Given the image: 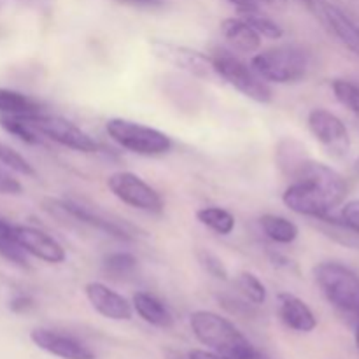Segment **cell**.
<instances>
[{"instance_id": "cell-5", "label": "cell", "mask_w": 359, "mask_h": 359, "mask_svg": "<svg viewBox=\"0 0 359 359\" xmlns=\"http://www.w3.org/2000/svg\"><path fill=\"white\" fill-rule=\"evenodd\" d=\"M105 132L119 147L140 156H160L172 149V140L167 133L128 119H109Z\"/></svg>"}, {"instance_id": "cell-22", "label": "cell", "mask_w": 359, "mask_h": 359, "mask_svg": "<svg viewBox=\"0 0 359 359\" xmlns=\"http://www.w3.org/2000/svg\"><path fill=\"white\" fill-rule=\"evenodd\" d=\"M0 256L13 265L21 266V269L28 266V255L14 237L13 223L6 219H0Z\"/></svg>"}, {"instance_id": "cell-10", "label": "cell", "mask_w": 359, "mask_h": 359, "mask_svg": "<svg viewBox=\"0 0 359 359\" xmlns=\"http://www.w3.org/2000/svg\"><path fill=\"white\" fill-rule=\"evenodd\" d=\"M44 209L62 210L63 214H69L70 217L77 219L79 223L88 224V226H91V228H97V230L104 231V233L111 235V237L118 238V241H132L133 238V233L128 230V224L118 223V221L104 216V214L98 212V210L84 205V203H79L77 200L49 198L44 202Z\"/></svg>"}, {"instance_id": "cell-3", "label": "cell", "mask_w": 359, "mask_h": 359, "mask_svg": "<svg viewBox=\"0 0 359 359\" xmlns=\"http://www.w3.org/2000/svg\"><path fill=\"white\" fill-rule=\"evenodd\" d=\"M314 279L330 304L359 321V276L337 262H323L314 266Z\"/></svg>"}, {"instance_id": "cell-25", "label": "cell", "mask_w": 359, "mask_h": 359, "mask_svg": "<svg viewBox=\"0 0 359 359\" xmlns=\"http://www.w3.org/2000/svg\"><path fill=\"white\" fill-rule=\"evenodd\" d=\"M0 126H2L7 133L18 137L21 142L30 144V146L41 144V135L32 128V125L27 121L25 116H2V118H0Z\"/></svg>"}, {"instance_id": "cell-33", "label": "cell", "mask_w": 359, "mask_h": 359, "mask_svg": "<svg viewBox=\"0 0 359 359\" xmlns=\"http://www.w3.org/2000/svg\"><path fill=\"white\" fill-rule=\"evenodd\" d=\"M123 4H128V6H137V7H160L163 6V0H119Z\"/></svg>"}, {"instance_id": "cell-1", "label": "cell", "mask_w": 359, "mask_h": 359, "mask_svg": "<svg viewBox=\"0 0 359 359\" xmlns=\"http://www.w3.org/2000/svg\"><path fill=\"white\" fill-rule=\"evenodd\" d=\"M287 174L294 179L286 191L283 202L300 216L321 217L330 216L347 196V181L328 165L314 160H297Z\"/></svg>"}, {"instance_id": "cell-8", "label": "cell", "mask_w": 359, "mask_h": 359, "mask_svg": "<svg viewBox=\"0 0 359 359\" xmlns=\"http://www.w3.org/2000/svg\"><path fill=\"white\" fill-rule=\"evenodd\" d=\"M107 188L116 198L133 209L149 214L163 212L165 203L160 193L132 172H116L109 175Z\"/></svg>"}, {"instance_id": "cell-31", "label": "cell", "mask_w": 359, "mask_h": 359, "mask_svg": "<svg viewBox=\"0 0 359 359\" xmlns=\"http://www.w3.org/2000/svg\"><path fill=\"white\" fill-rule=\"evenodd\" d=\"M340 224L359 235V200L346 203L340 210Z\"/></svg>"}, {"instance_id": "cell-28", "label": "cell", "mask_w": 359, "mask_h": 359, "mask_svg": "<svg viewBox=\"0 0 359 359\" xmlns=\"http://www.w3.org/2000/svg\"><path fill=\"white\" fill-rule=\"evenodd\" d=\"M332 90L335 93V98L344 105L346 109H349L354 116L359 119V88L356 84L349 83V81L337 79L333 81Z\"/></svg>"}, {"instance_id": "cell-29", "label": "cell", "mask_w": 359, "mask_h": 359, "mask_svg": "<svg viewBox=\"0 0 359 359\" xmlns=\"http://www.w3.org/2000/svg\"><path fill=\"white\" fill-rule=\"evenodd\" d=\"M196 259H198L200 266L209 273L210 277L217 280H228L230 279V273H228V269L224 266L223 259L217 255L210 252L209 249H198L196 251Z\"/></svg>"}, {"instance_id": "cell-26", "label": "cell", "mask_w": 359, "mask_h": 359, "mask_svg": "<svg viewBox=\"0 0 359 359\" xmlns=\"http://www.w3.org/2000/svg\"><path fill=\"white\" fill-rule=\"evenodd\" d=\"M0 165L9 168L14 174L25 175V177H35V170L30 165V161L23 154L18 153L16 149L2 142V140H0Z\"/></svg>"}, {"instance_id": "cell-38", "label": "cell", "mask_w": 359, "mask_h": 359, "mask_svg": "<svg viewBox=\"0 0 359 359\" xmlns=\"http://www.w3.org/2000/svg\"><path fill=\"white\" fill-rule=\"evenodd\" d=\"M356 347H358V351H359V326H358V330H356Z\"/></svg>"}, {"instance_id": "cell-24", "label": "cell", "mask_w": 359, "mask_h": 359, "mask_svg": "<svg viewBox=\"0 0 359 359\" xmlns=\"http://www.w3.org/2000/svg\"><path fill=\"white\" fill-rule=\"evenodd\" d=\"M238 16L249 25V27L255 28L262 37L272 39V41H277L284 35L283 27H280L277 21H273L272 18L265 16L263 13H259L258 7L255 9H245V11H238Z\"/></svg>"}, {"instance_id": "cell-17", "label": "cell", "mask_w": 359, "mask_h": 359, "mask_svg": "<svg viewBox=\"0 0 359 359\" xmlns=\"http://www.w3.org/2000/svg\"><path fill=\"white\" fill-rule=\"evenodd\" d=\"M221 32H223L224 39L231 44V48L242 53H256L262 48V35L255 28L249 27L241 16L226 18L221 23Z\"/></svg>"}, {"instance_id": "cell-19", "label": "cell", "mask_w": 359, "mask_h": 359, "mask_svg": "<svg viewBox=\"0 0 359 359\" xmlns=\"http://www.w3.org/2000/svg\"><path fill=\"white\" fill-rule=\"evenodd\" d=\"M42 104L20 91L0 88V114L4 116H34L41 114Z\"/></svg>"}, {"instance_id": "cell-13", "label": "cell", "mask_w": 359, "mask_h": 359, "mask_svg": "<svg viewBox=\"0 0 359 359\" xmlns=\"http://www.w3.org/2000/svg\"><path fill=\"white\" fill-rule=\"evenodd\" d=\"M30 340L41 351L60 359H97L90 347L65 333L53 332L48 328H35L30 332Z\"/></svg>"}, {"instance_id": "cell-20", "label": "cell", "mask_w": 359, "mask_h": 359, "mask_svg": "<svg viewBox=\"0 0 359 359\" xmlns=\"http://www.w3.org/2000/svg\"><path fill=\"white\" fill-rule=\"evenodd\" d=\"M259 224H262L263 233L276 244H293L300 235V230L293 221L283 216H276V214L262 216Z\"/></svg>"}, {"instance_id": "cell-23", "label": "cell", "mask_w": 359, "mask_h": 359, "mask_svg": "<svg viewBox=\"0 0 359 359\" xmlns=\"http://www.w3.org/2000/svg\"><path fill=\"white\" fill-rule=\"evenodd\" d=\"M139 259L132 252H111L104 258L102 269L109 277L116 280H123L132 277L137 272Z\"/></svg>"}, {"instance_id": "cell-15", "label": "cell", "mask_w": 359, "mask_h": 359, "mask_svg": "<svg viewBox=\"0 0 359 359\" xmlns=\"http://www.w3.org/2000/svg\"><path fill=\"white\" fill-rule=\"evenodd\" d=\"M277 302H279V318L287 328L300 333L314 332L318 319L304 300L291 293H279Z\"/></svg>"}, {"instance_id": "cell-36", "label": "cell", "mask_w": 359, "mask_h": 359, "mask_svg": "<svg viewBox=\"0 0 359 359\" xmlns=\"http://www.w3.org/2000/svg\"><path fill=\"white\" fill-rule=\"evenodd\" d=\"M256 4H265L270 7H284L287 4V0H255Z\"/></svg>"}, {"instance_id": "cell-18", "label": "cell", "mask_w": 359, "mask_h": 359, "mask_svg": "<svg viewBox=\"0 0 359 359\" xmlns=\"http://www.w3.org/2000/svg\"><path fill=\"white\" fill-rule=\"evenodd\" d=\"M132 307L147 325L156 326V328H172L174 326V318H172L170 311L154 294L139 291V293L133 294Z\"/></svg>"}, {"instance_id": "cell-35", "label": "cell", "mask_w": 359, "mask_h": 359, "mask_svg": "<svg viewBox=\"0 0 359 359\" xmlns=\"http://www.w3.org/2000/svg\"><path fill=\"white\" fill-rule=\"evenodd\" d=\"M226 2L233 4V6L237 7L238 11H245V9H255V7H258V4H256L255 0H226Z\"/></svg>"}, {"instance_id": "cell-7", "label": "cell", "mask_w": 359, "mask_h": 359, "mask_svg": "<svg viewBox=\"0 0 359 359\" xmlns=\"http://www.w3.org/2000/svg\"><path fill=\"white\" fill-rule=\"evenodd\" d=\"M27 121L30 123L32 128L41 137H48L53 142L60 144L63 147H69L72 151L79 153L93 154L98 153L97 140L91 135H88L83 128L62 116H48V114H34L25 116Z\"/></svg>"}, {"instance_id": "cell-30", "label": "cell", "mask_w": 359, "mask_h": 359, "mask_svg": "<svg viewBox=\"0 0 359 359\" xmlns=\"http://www.w3.org/2000/svg\"><path fill=\"white\" fill-rule=\"evenodd\" d=\"M21 193H23V184L20 182V179H16V175L9 168L0 165V195L18 196Z\"/></svg>"}, {"instance_id": "cell-4", "label": "cell", "mask_w": 359, "mask_h": 359, "mask_svg": "<svg viewBox=\"0 0 359 359\" xmlns=\"http://www.w3.org/2000/svg\"><path fill=\"white\" fill-rule=\"evenodd\" d=\"M251 67L266 83L294 84L307 76L309 56L294 46H280L252 56Z\"/></svg>"}, {"instance_id": "cell-39", "label": "cell", "mask_w": 359, "mask_h": 359, "mask_svg": "<svg viewBox=\"0 0 359 359\" xmlns=\"http://www.w3.org/2000/svg\"><path fill=\"white\" fill-rule=\"evenodd\" d=\"M354 170H356L358 174H359V158L356 160V163H354Z\"/></svg>"}, {"instance_id": "cell-12", "label": "cell", "mask_w": 359, "mask_h": 359, "mask_svg": "<svg viewBox=\"0 0 359 359\" xmlns=\"http://www.w3.org/2000/svg\"><path fill=\"white\" fill-rule=\"evenodd\" d=\"M13 231L16 241L20 242V245L25 249L27 255L35 256L37 259L51 263V265H58V263L65 262L67 255L63 245L46 231L34 226H25V224H13Z\"/></svg>"}, {"instance_id": "cell-9", "label": "cell", "mask_w": 359, "mask_h": 359, "mask_svg": "<svg viewBox=\"0 0 359 359\" xmlns=\"http://www.w3.org/2000/svg\"><path fill=\"white\" fill-rule=\"evenodd\" d=\"M307 125L314 139L328 149L333 156H346L351 149L349 130L342 119L326 109H314L309 112Z\"/></svg>"}, {"instance_id": "cell-21", "label": "cell", "mask_w": 359, "mask_h": 359, "mask_svg": "<svg viewBox=\"0 0 359 359\" xmlns=\"http://www.w3.org/2000/svg\"><path fill=\"white\" fill-rule=\"evenodd\" d=\"M196 219L217 235H230L235 230V216L223 207H202L196 210Z\"/></svg>"}, {"instance_id": "cell-6", "label": "cell", "mask_w": 359, "mask_h": 359, "mask_svg": "<svg viewBox=\"0 0 359 359\" xmlns=\"http://www.w3.org/2000/svg\"><path fill=\"white\" fill-rule=\"evenodd\" d=\"M210 60H212L214 74L237 91H241L244 97L251 98L258 104H270L273 100L272 88L269 86V83L263 81L252 70V67L242 62L241 58L228 51H217L216 55L210 56Z\"/></svg>"}, {"instance_id": "cell-32", "label": "cell", "mask_w": 359, "mask_h": 359, "mask_svg": "<svg viewBox=\"0 0 359 359\" xmlns=\"http://www.w3.org/2000/svg\"><path fill=\"white\" fill-rule=\"evenodd\" d=\"M32 307H34V300H32L30 297H27V294H18V297H14L9 304L11 311L18 312V314H20V312L30 311Z\"/></svg>"}, {"instance_id": "cell-2", "label": "cell", "mask_w": 359, "mask_h": 359, "mask_svg": "<svg viewBox=\"0 0 359 359\" xmlns=\"http://www.w3.org/2000/svg\"><path fill=\"white\" fill-rule=\"evenodd\" d=\"M196 339L228 359H269L262 351L256 349L244 333L223 316L209 311H196L189 318Z\"/></svg>"}, {"instance_id": "cell-27", "label": "cell", "mask_w": 359, "mask_h": 359, "mask_svg": "<svg viewBox=\"0 0 359 359\" xmlns=\"http://www.w3.org/2000/svg\"><path fill=\"white\" fill-rule=\"evenodd\" d=\"M237 287L244 298L248 302L255 305H262L265 304L266 300V287L255 273L251 272H242L238 273L237 277Z\"/></svg>"}, {"instance_id": "cell-37", "label": "cell", "mask_w": 359, "mask_h": 359, "mask_svg": "<svg viewBox=\"0 0 359 359\" xmlns=\"http://www.w3.org/2000/svg\"><path fill=\"white\" fill-rule=\"evenodd\" d=\"M167 359H189L188 354L177 353V351H167Z\"/></svg>"}, {"instance_id": "cell-11", "label": "cell", "mask_w": 359, "mask_h": 359, "mask_svg": "<svg viewBox=\"0 0 359 359\" xmlns=\"http://www.w3.org/2000/svg\"><path fill=\"white\" fill-rule=\"evenodd\" d=\"M151 51L161 62L168 63V65L175 67L182 72L191 74V76L209 77L210 74H214L210 56L203 55L202 51H196L193 48H188V46H177L174 42L156 39V41L151 42Z\"/></svg>"}, {"instance_id": "cell-14", "label": "cell", "mask_w": 359, "mask_h": 359, "mask_svg": "<svg viewBox=\"0 0 359 359\" xmlns=\"http://www.w3.org/2000/svg\"><path fill=\"white\" fill-rule=\"evenodd\" d=\"M88 302L91 307L104 318L112 321H128L133 316V307L123 294L116 293L102 283H88L84 287Z\"/></svg>"}, {"instance_id": "cell-34", "label": "cell", "mask_w": 359, "mask_h": 359, "mask_svg": "<svg viewBox=\"0 0 359 359\" xmlns=\"http://www.w3.org/2000/svg\"><path fill=\"white\" fill-rule=\"evenodd\" d=\"M189 359H228L217 353H209V351H191L188 353Z\"/></svg>"}, {"instance_id": "cell-16", "label": "cell", "mask_w": 359, "mask_h": 359, "mask_svg": "<svg viewBox=\"0 0 359 359\" xmlns=\"http://www.w3.org/2000/svg\"><path fill=\"white\" fill-rule=\"evenodd\" d=\"M321 14L325 18L326 25L330 27V30L339 37V41L346 46L349 51H353L354 55L359 58V27L347 16L346 13L339 9V7L332 6V4L323 2L321 6Z\"/></svg>"}]
</instances>
